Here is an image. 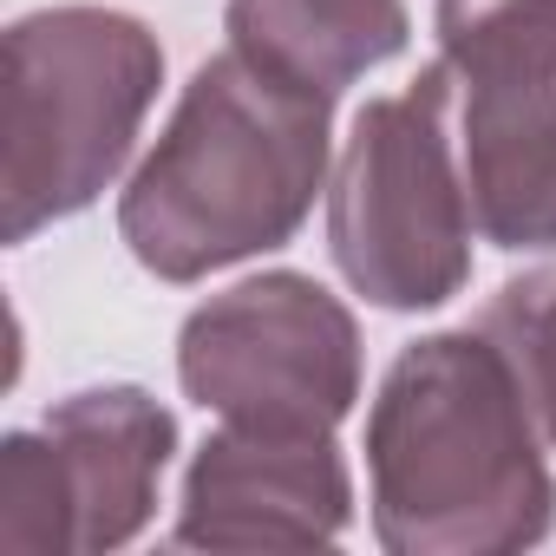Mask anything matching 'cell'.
Masks as SVG:
<instances>
[{
  "mask_svg": "<svg viewBox=\"0 0 556 556\" xmlns=\"http://www.w3.org/2000/svg\"><path fill=\"white\" fill-rule=\"evenodd\" d=\"M334 92L223 47L197 66L170 131L131 177L118 229L164 282L289 242L328 170Z\"/></svg>",
  "mask_w": 556,
  "mask_h": 556,
  "instance_id": "1",
  "label": "cell"
},
{
  "mask_svg": "<svg viewBox=\"0 0 556 556\" xmlns=\"http://www.w3.org/2000/svg\"><path fill=\"white\" fill-rule=\"evenodd\" d=\"M367 471L380 543L406 556L523 549L556 510L530 400L484 328L393 361L367 419Z\"/></svg>",
  "mask_w": 556,
  "mask_h": 556,
  "instance_id": "2",
  "label": "cell"
},
{
  "mask_svg": "<svg viewBox=\"0 0 556 556\" xmlns=\"http://www.w3.org/2000/svg\"><path fill=\"white\" fill-rule=\"evenodd\" d=\"M157 73V40L125 14L53 8L14 21L0 73V197L14 242L86 210L112 184Z\"/></svg>",
  "mask_w": 556,
  "mask_h": 556,
  "instance_id": "3",
  "label": "cell"
},
{
  "mask_svg": "<svg viewBox=\"0 0 556 556\" xmlns=\"http://www.w3.org/2000/svg\"><path fill=\"white\" fill-rule=\"evenodd\" d=\"M452 73H419L400 99L354 118L328 197V242L341 275L380 308H432L471 268V197L445 138Z\"/></svg>",
  "mask_w": 556,
  "mask_h": 556,
  "instance_id": "4",
  "label": "cell"
},
{
  "mask_svg": "<svg viewBox=\"0 0 556 556\" xmlns=\"http://www.w3.org/2000/svg\"><path fill=\"white\" fill-rule=\"evenodd\" d=\"M458 170L497 249L556 242V0H439Z\"/></svg>",
  "mask_w": 556,
  "mask_h": 556,
  "instance_id": "5",
  "label": "cell"
},
{
  "mask_svg": "<svg viewBox=\"0 0 556 556\" xmlns=\"http://www.w3.org/2000/svg\"><path fill=\"white\" fill-rule=\"evenodd\" d=\"M170 413L131 387L73 393L0 452V556L112 549L144 530L170 458Z\"/></svg>",
  "mask_w": 556,
  "mask_h": 556,
  "instance_id": "6",
  "label": "cell"
},
{
  "mask_svg": "<svg viewBox=\"0 0 556 556\" xmlns=\"http://www.w3.org/2000/svg\"><path fill=\"white\" fill-rule=\"evenodd\" d=\"M177 367L190 400L255 432H334L361 393L354 321L308 275H262L197 308Z\"/></svg>",
  "mask_w": 556,
  "mask_h": 556,
  "instance_id": "7",
  "label": "cell"
},
{
  "mask_svg": "<svg viewBox=\"0 0 556 556\" xmlns=\"http://www.w3.org/2000/svg\"><path fill=\"white\" fill-rule=\"evenodd\" d=\"M348 523V465L328 432L223 426L184 484L177 543L203 549H308Z\"/></svg>",
  "mask_w": 556,
  "mask_h": 556,
  "instance_id": "8",
  "label": "cell"
},
{
  "mask_svg": "<svg viewBox=\"0 0 556 556\" xmlns=\"http://www.w3.org/2000/svg\"><path fill=\"white\" fill-rule=\"evenodd\" d=\"M229 47L321 92H341L406 47V8L400 0H229Z\"/></svg>",
  "mask_w": 556,
  "mask_h": 556,
  "instance_id": "9",
  "label": "cell"
},
{
  "mask_svg": "<svg viewBox=\"0 0 556 556\" xmlns=\"http://www.w3.org/2000/svg\"><path fill=\"white\" fill-rule=\"evenodd\" d=\"M478 328L510 361V374H517V387L530 400L536 432L556 445V268L497 289V302L478 315Z\"/></svg>",
  "mask_w": 556,
  "mask_h": 556,
  "instance_id": "10",
  "label": "cell"
}]
</instances>
